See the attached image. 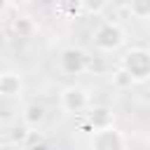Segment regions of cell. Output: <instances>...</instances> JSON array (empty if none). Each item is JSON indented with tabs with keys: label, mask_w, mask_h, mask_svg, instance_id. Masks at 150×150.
Returning a JSON list of instances; mask_svg holds the SVG:
<instances>
[{
	"label": "cell",
	"mask_w": 150,
	"mask_h": 150,
	"mask_svg": "<svg viewBox=\"0 0 150 150\" xmlns=\"http://www.w3.org/2000/svg\"><path fill=\"white\" fill-rule=\"evenodd\" d=\"M7 5H9V0H0V14L7 9Z\"/></svg>",
	"instance_id": "16"
},
{
	"label": "cell",
	"mask_w": 150,
	"mask_h": 150,
	"mask_svg": "<svg viewBox=\"0 0 150 150\" xmlns=\"http://www.w3.org/2000/svg\"><path fill=\"white\" fill-rule=\"evenodd\" d=\"M61 108L70 115H82L89 108V91L82 84H68L61 91Z\"/></svg>",
	"instance_id": "4"
},
{
	"label": "cell",
	"mask_w": 150,
	"mask_h": 150,
	"mask_svg": "<svg viewBox=\"0 0 150 150\" xmlns=\"http://www.w3.org/2000/svg\"><path fill=\"white\" fill-rule=\"evenodd\" d=\"M28 136H30V129H26V127H19V129H14V138H12V141L23 145V141H26Z\"/></svg>",
	"instance_id": "14"
},
{
	"label": "cell",
	"mask_w": 150,
	"mask_h": 150,
	"mask_svg": "<svg viewBox=\"0 0 150 150\" xmlns=\"http://www.w3.org/2000/svg\"><path fill=\"white\" fill-rule=\"evenodd\" d=\"M131 84H134V80H131V75H129L127 70L117 68V70L112 73V87H117V89H129Z\"/></svg>",
	"instance_id": "12"
},
{
	"label": "cell",
	"mask_w": 150,
	"mask_h": 150,
	"mask_svg": "<svg viewBox=\"0 0 150 150\" xmlns=\"http://www.w3.org/2000/svg\"><path fill=\"white\" fill-rule=\"evenodd\" d=\"M23 94V80L16 70H2L0 73V96L16 98Z\"/></svg>",
	"instance_id": "7"
},
{
	"label": "cell",
	"mask_w": 150,
	"mask_h": 150,
	"mask_svg": "<svg viewBox=\"0 0 150 150\" xmlns=\"http://www.w3.org/2000/svg\"><path fill=\"white\" fill-rule=\"evenodd\" d=\"M54 9H56V14L63 16V19H75V16L82 14V2H80V0H56Z\"/></svg>",
	"instance_id": "9"
},
{
	"label": "cell",
	"mask_w": 150,
	"mask_h": 150,
	"mask_svg": "<svg viewBox=\"0 0 150 150\" xmlns=\"http://www.w3.org/2000/svg\"><path fill=\"white\" fill-rule=\"evenodd\" d=\"M127 9L136 19H148L150 16V0H127Z\"/></svg>",
	"instance_id": "11"
},
{
	"label": "cell",
	"mask_w": 150,
	"mask_h": 150,
	"mask_svg": "<svg viewBox=\"0 0 150 150\" xmlns=\"http://www.w3.org/2000/svg\"><path fill=\"white\" fill-rule=\"evenodd\" d=\"M0 150H26V145L14 143V141H7V143H0Z\"/></svg>",
	"instance_id": "15"
},
{
	"label": "cell",
	"mask_w": 150,
	"mask_h": 150,
	"mask_svg": "<svg viewBox=\"0 0 150 150\" xmlns=\"http://www.w3.org/2000/svg\"><path fill=\"white\" fill-rule=\"evenodd\" d=\"M59 66H61V70H63L66 75H80V73L87 70L89 56H87V52L80 49V47H66V49L61 52V56H59Z\"/></svg>",
	"instance_id": "5"
},
{
	"label": "cell",
	"mask_w": 150,
	"mask_h": 150,
	"mask_svg": "<svg viewBox=\"0 0 150 150\" xmlns=\"http://www.w3.org/2000/svg\"><path fill=\"white\" fill-rule=\"evenodd\" d=\"M91 150H127V136L112 124L105 129H96L89 136Z\"/></svg>",
	"instance_id": "3"
},
{
	"label": "cell",
	"mask_w": 150,
	"mask_h": 150,
	"mask_svg": "<svg viewBox=\"0 0 150 150\" xmlns=\"http://www.w3.org/2000/svg\"><path fill=\"white\" fill-rule=\"evenodd\" d=\"M82 2V12H87V14H101L105 7H108V0H80Z\"/></svg>",
	"instance_id": "13"
},
{
	"label": "cell",
	"mask_w": 150,
	"mask_h": 150,
	"mask_svg": "<svg viewBox=\"0 0 150 150\" xmlns=\"http://www.w3.org/2000/svg\"><path fill=\"white\" fill-rule=\"evenodd\" d=\"M21 120H23V127H26V129H30V131H33V129H40V127L45 124V120H47V110H45L42 103L33 101V103H28V105L23 108Z\"/></svg>",
	"instance_id": "8"
},
{
	"label": "cell",
	"mask_w": 150,
	"mask_h": 150,
	"mask_svg": "<svg viewBox=\"0 0 150 150\" xmlns=\"http://www.w3.org/2000/svg\"><path fill=\"white\" fill-rule=\"evenodd\" d=\"M9 2H16V5H26V2H30V0H9Z\"/></svg>",
	"instance_id": "17"
},
{
	"label": "cell",
	"mask_w": 150,
	"mask_h": 150,
	"mask_svg": "<svg viewBox=\"0 0 150 150\" xmlns=\"http://www.w3.org/2000/svg\"><path fill=\"white\" fill-rule=\"evenodd\" d=\"M12 28H14V33L19 38H30L35 33V21L30 16H16L14 23H12Z\"/></svg>",
	"instance_id": "10"
},
{
	"label": "cell",
	"mask_w": 150,
	"mask_h": 150,
	"mask_svg": "<svg viewBox=\"0 0 150 150\" xmlns=\"http://www.w3.org/2000/svg\"><path fill=\"white\" fill-rule=\"evenodd\" d=\"M120 68L131 75L134 84L136 82H145L148 75H150V54H148V49L145 47H131V49H127L122 54V59H120Z\"/></svg>",
	"instance_id": "2"
},
{
	"label": "cell",
	"mask_w": 150,
	"mask_h": 150,
	"mask_svg": "<svg viewBox=\"0 0 150 150\" xmlns=\"http://www.w3.org/2000/svg\"><path fill=\"white\" fill-rule=\"evenodd\" d=\"M91 40H94V47L101 52H117L127 42V33L117 21H103L91 33Z\"/></svg>",
	"instance_id": "1"
},
{
	"label": "cell",
	"mask_w": 150,
	"mask_h": 150,
	"mask_svg": "<svg viewBox=\"0 0 150 150\" xmlns=\"http://www.w3.org/2000/svg\"><path fill=\"white\" fill-rule=\"evenodd\" d=\"M87 110H89V112H87V124H89L91 131L105 129V127H112V124H115V112H112V108H108V105H94V108H87Z\"/></svg>",
	"instance_id": "6"
}]
</instances>
